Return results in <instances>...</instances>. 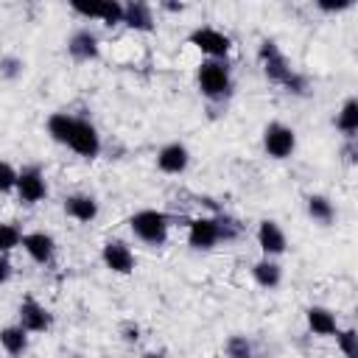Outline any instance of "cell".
Wrapping results in <instances>:
<instances>
[{"instance_id": "obj_13", "label": "cell", "mask_w": 358, "mask_h": 358, "mask_svg": "<svg viewBox=\"0 0 358 358\" xmlns=\"http://www.w3.org/2000/svg\"><path fill=\"white\" fill-rule=\"evenodd\" d=\"M257 246L263 249V255H266V257L282 255V252H285V246H288L282 227H280L277 221H271V218L260 221V224H257Z\"/></svg>"}, {"instance_id": "obj_23", "label": "cell", "mask_w": 358, "mask_h": 358, "mask_svg": "<svg viewBox=\"0 0 358 358\" xmlns=\"http://www.w3.org/2000/svg\"><path fill=\"white\" fill-rule=\"evenodd\" d=\"M22 243V232L17 224H0V255H8Z\"/></svg>"}, {"instance_id": "obj_12", "label": "cell", "mask_w": 358, "mask_h": 358, "mask_svg": "<svg viewBox=\"0 0 358 358\" xmlns=\"http://www.w3.org/2000/svg\"><path fill=\"white\" fill-rule=\"evenodd\" d=\"M187 165H190V151H187L185 143H168V145H162L159 154H157V168H159L162 173L176 176V173H182Z\"/></svg>"}, {"instance_id": "obj_6", "label": "cell", "mask_w": 358, "mask_h": 358, "mask_svg": "<svg viewBox=\"0 0 358 358\" xmlns=\"http://www.w3.org/2000/svg\"><path fill=\"white\" fill-rule=\"evenodd\" d=\"M14 193H17V199H20L22 204H36V201H42V199L48 196V182H45L39 165H28V168H22V171L17 173V187H14Z\"/></svg>"}, {"instance_id": "obj_9", "label": "cell", "mask_w": 358, "mask_h": 358, "mask_svg": "<svg viewBox=\"0 0 358 358\" xmlns=\"http://www.w3.org/2000/svg\"><path fill=\"white\" fill-rule=\"evenodd\" d=\"M101 260L112 274H131L134 271V252L123 241H106L101 246Z\"/></svg>"}, {"instance_id": "obj_1", "label": "cell", "mask_w": 358, "mask_h": 358, "mask_svg": "<svg viewBox=\"0 0 358 358\" xmlns=\"http://www.w3.org/2000/svg\"><path fill=\"white\" fill-rule=\"evenodd\" d=\"M129 227L134 232V238H140L148 246H162L168 241V229H171V215L162 210H140L129 218Z\"/></svg>"}, {"instance_id": "obj_4", "label": "cell", "mask_w": 358, "mask_h": 358, "mask_svg": "<svg viewBox=\"0 0 358 358\" xmlns=\"http://www.w3.org/2000/svg\"><path fill=\"white\" fill-rule=\"evenodd\" d=\"M263 148L268 157L274 159H285L294 154L296 148V131L280 120H271L266 129H263Z\"/></svg>"}, {"instance_id": "obj_33", "label": "cell", "mask_w": 358, "mask_h": 358, "mask_svg": "<svg viewBox=\"0 0 358 358\" xmlns=\"http://www.w3.org/2000/svg\"><path fill=\"white\" fill-rule=\"evenodd\" d=\"M143 358H165V355H162V352H145Z\"/></svg>"}, {"instance_id": "obj_21", "label": "cell", "mask_w": 358, "mask_h": 358, "mask_svg": "<svg viewBox=\"0 0 358 358\" xmlns=\"http://www.w3.org/2000/svg\"><path fill=\"white\" fill-rule=\"evenodd\" d=\"M308 215L313 221H319V224H330L336 218V207H333V201L327 196L313 193V196H308Z\"/></svg>"}, {"instance_id": "obj_31", "label": "cell", "mask_w": 358, "mask_h": 358, "mask_svg": "<svg viewBox=\"0 0 358 358\" xmlns=\"http://www.w3.org/2000/svg\"><path fill=\"white\" fill-rule=\"evenodd\" d=\"M123 333H126V336H123L126 341H137V338H140V327H137V324H126Z\"/></svg>"}, {"instance_id": "obj_7", "label": "cell", "mask_w": 358, "mask_h": 358, "mask_svg": "<svg viewBox=\"0 0 358 358\" xmlns=\"http://www.w3.org/2000/svg\"><path fill=\"white\" fill-rule=\"evenodd\" d=\"M257 56H260V64H263V73L271 78V81H277V84H285L288 78H291V64H288V59L282 56V50L274 45V42H260V50H257Z\"/></svg>"}, {"instance_id": "obj_34", "label": "cell", "mask_w": 358, "mask_h": 358, "mask_svg": "<svg viewBox=\"0 0 358 358\" xmlns=\"http://www.w3.org/2000/svg\"><path fill=\"white\" fill-rule=\"evenodd\" d=\"M76 358H81V355H76Z\"/></svg>"}, {"instance_id": "obj_29", "label": "cell", "mask_w": 358, "mask_h": 358, "mask_svg": "<svg viewBox=\"0 0 358 358\" xmlns=\"http://www.w3.org/2000/svg\"><path fill=\"white\" fill-rule=\"evenodd\" d=\"M319 8H322V11H344V8H352V0H338V3H324V0H319Z\"/></svg>"}, {"instance_id": "obj_24", "label": "cell", "mask_w": 358, "mask_h": 358, "mask_svg": "<svg viewBox=\"0 0 358 358\" xmlns=\"http://www.w3.org/2000/svg\"><path fill=\"white\" fill-rule=\"evenodd\" d=\"M98 20L103 22V25H117V22H123V6L117 3V0H101V14H98Z\"/></svg>"}, {"instance_id": "obj_15", "label": "cell", "mask_w": 358, "mask_h": 358, "mask_svg": "<svg viewBox=\"0 0 358 358\" xmlns=\"http://www.w3.org/2000/svg\"><path fill=\"white\" fill-rule=\"evenodd\" d=\"M64 213L67 218L73 221H81V224H90L98 218V201L90 196V193H73L64 199Z\"/></svg>"}, {"instance_id": "obj_28", "label": "cell", "mask_w": 358, "mask_h": 358, "mask_svg": "<svg viewBox=\"0 0 358 358\" xmlns=\"http://www.w3.org/2000/svg\"><path fill=\"white\" fill-rule=\"evenodd\" d=\"M20 67H22V64H20L17 59H3V62H0V73H3L6 78H14V76L20 73Z\"/></svg>"}, {"instance_id": "obj_22", "label": "cell", "mask_w": 358, "mask_h": 358, "mask_svg": "<svg viewBox=\"0 0 358 358\" xmlns=\"http://www.w3.org/2000/svg\"><path fill=\"white\" fill-rule=\"evenodd\" d=\"M73 117L76 115H70V112H53L50 117H48V131H50V137L56 140V143H67V134H70V129H73Z\"/></svg>"}, {"instance_id": "obj_30", "label": "cell", "mask_w": 358, "mask_h": 358, "mask_svg": "<svg viewBox=\"0 0 358 358\" xmlns=\"http://www.w3.org/2000/svg\"><path fill=\"white\" fill-rule=\"evenodd\" d=\"M8 277H11V260L8 255H0V285L8 282Z\"/></svg>"}, {"instance_id": "obj_19", "label": "cell", "mask_w": 358, "mask_h": 358, "mask_svg": "<svg viewBox=\"0 0 358 358\" xmlns=\"http://www.w3.org/2000/svg\"><path fill=\"white\" fill-rule=\"evenodd\" d=\"M0 347L8 352V355H22L28 350V333L20 327V324H8L0 330Z\"/></svg>"}, {"instance_id": "obj_14", "label": "cell", "mask_w": 358, "mask_h": 358, "mask_svg": "<svg viewBox=\"0 0 358 358\" xmlns=\"http://www.w3.org/2000/svg\"><path fill=\"white\" fill-rule=\"evenodd\" d=\"M67 53H70L73 59H78V62L98 59L101 48H98V36H95V31H90V28H78V31L67 39Z\"/></svg>"}, {"instance_id": "obj_27", "label": "cell", "mask_w": 358, "mask_h": 358, "mask_svg": "<svg viewBox=\"0 0 358 358\" xmlns=\"http://www.w3.org/2000/svg\"><path fill=\"white\" fill-rule=\"evenodd\" d=\"M227 352H229V358H246V355H252V344L246 341V336H232L227 341Z\"/></svg>"}, {"instance_id": "obj_2", "label": "cell", "mask_w": 358, "mask_h": 358, "mask_svg": "<svg viewBox=\"0 0 358 358\" xmlns=\"http://www.w3.org/2000/svg\"><path fill=\"white\" fill-rule=\"evenodd\" d=\"M196 81H199V90L204 98L210 101H221L229 95L232 90V78H229V67L221 62V59H207L199 64V73H196Z\"/></svg>"}, {"instance_id": "obj_17", "label": "cell", "mask_w": 358, "mask_h": 358, "mask_svg": "<svg viewBox=\"0 0 358 358\" xmlns=\"http://www.w3.org/2000/svg\"><path fill=\"white\" fill-rule=\"evenodd\" d=\"M123 22L134 31H154V14L148 3H129L123 6Z\"/></svg>"}, {"instance_id": "obj_18", "label": "cell", "mask_w": 358, "mask_h": 358, "mask_svg": "<svg viewBox=\"0 0 358 358\" xmlns=\"http://www.w3.org/2000/svg\"><path fill=\"white\" fill-rule=\"evenodd\" d=\"M252 277H255V282L260 285V288H277L280 285V280H282V268L271 260V257H263V260H257L255 266H252Z\"/></svg>"}, {"instance_id": "obj_16", "label": "cell", "mask_w": 358, "mask_h": 358, "mask_svg": "<svg viewBox=\"0 0 358 358\" xmlns=\"http://www.w3.org/2000/svg\"><path fill=\"white\" fill-rule=\"evenodd\" d=\"M308 327L316 333V336H336L338 333V322H336V313L322 308V305H313L308 308Z\"/></svg>"}, {"instance_id": "obj_3", "label": "cell", "mask_w": 358, "mask_h": 358, "mask_svg": "<svg viewBox=\"0 0 358 358\" xmlns=\"http://www.w3.org/2000/svg\"><path fill=\"white\" fill-rule=\"evenodd\" d=\"M64 145L84 159H95L101 154V134L87 117H73V129H70Z\"/></svg>"}, {"instance_id": "obj_5", "label": "cell", "mask_w": 358, "mask_h": 358, "mask_svg": "<svg viewBox=\"0 0 358 358\" xmlns=\"http://www.w3.org/2000/svg\"><path fill=\"white\" fill-rule=\"evenodd\" d=\"M187 42H190L193 48H199L204 56H210V59H221V62H224V56H227L229 48H232V39H229L224 31L213 28V25H201V28L190 31Z\"/></svg>"}, {"instance_id": "obj_20", "label": "cell", "mask_w": 358, "mask_h": 358, "mask_svg": "<svg viewBox=\"0 0 358 358\" xmlns=\"http://www.w3.org/2000/svg\"><path fill=\"white\" fill-rule=\"evenodd\" d=\"M336 129H338L341 134H347V140L355 137V131H358V101H355V98H347L344 106L338 109V115H336Z\"/></svg>"}, {"instance_id": "obj_25", "label": "cell", "mask_w": 358, "mask_h": 358, "mask_svg": "<svg viewBox=\"0 0 358 358\" xmlns=\"http://www.w3.org/2000/svg\"><path fill=\"white\" fill-rule=\"evenodd\" d=\"M336 341H338V350L344 352V358H358V333L352 327L350 330H338Z\"/></svg>"}, {"instance_id": "obj_11", "label": "cell", "mask_w": 358, "mask_h": 358, "mask_svg": "<svg viewBox=\"0 0 358 358\" xmlns=\"http://www.w3.org/2000/svg\"><path fill=\"white\" fill-rule=\"evenodd\" d=\"M22 249H25V255H28L34 263L48 266V263L53 260V255H56V241H53V235L36 229V232H25V235H22Z\"/></svg>"}, {"instance_id": "obj_35", "label": "cell", "mask_w": 358, "mask_h": 358, "mask_svg": "<svg viewBox=\"0 0 358 358\" xmlns=\"http://www.w3.org/2000/svg\"><path fill=\"white\" fill-rule=\"evenodd\" d=\"M246 358H252V355H246Z\"/></svg>"}, {"instance_id": "obj_32", "label": "cell", "mask_w": 358, "mask_h": 358, "mask_svg": "<svg viewBox=\"0 0 358 358\" xmlns=\"http://www.w3.org/2000/svg\"><path fill=\"white\" fill-rule=\"evenodd\" d=\"M162 8H168V11H185L182 3H162Z\"/></svg>"}, {"instance_id": "obj_10", "label": "cell", "mask_w": 358, "mask_h": 358, "mask_svg": "<svg viewBox=\"0 0 358 358\" xmlns=\"http://www.w3.org/2000/svg\"><path fill=\"white\" fill-rule=\"evenodd\" d=\"M221 241V232H218V221L215 215H201V218H193L187 224V243L193 249H213L215 243Z\"/></svg>"}, {"instance_id": "obj_26", "label": "cell", "mask_w": 358, "mask_h": 358, "mask_svg": "<svg viewBox=\"0 0 358 358\" xmlns=\"http://www.w3.org/2000/svg\"><path fill=\"white\" fill-rule=\"evenodd\" d=\"M17 168L6 159H0V193H11L17 187Z\"/></svg>"}, {"instance_id": "obj_8", "label": "cell", "mask_w": 358, "mask_h": 358, "mask_svg": "<svg viewBox=\"0 0 358 358\" xmlns=\"http://www.w3.org/2000/svg\"><path fill=\"white\" fill-rule=\"evenodd\" d=\"M50 324H53V316L42 302H36L34 296H25L20 302V327L25 333H45L50 330Z\"/></svg>"}]
</instances>
